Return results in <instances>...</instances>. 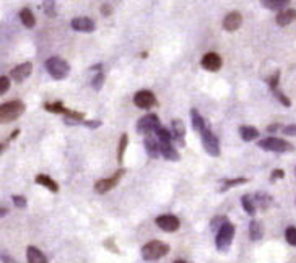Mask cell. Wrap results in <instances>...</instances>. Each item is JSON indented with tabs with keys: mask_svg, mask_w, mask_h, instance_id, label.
Here are the masks:
<instances>
[{
	"mask_svg": "<svg viewBox=\"0 0 296 263\" xmlns=\"http://www.w3.org/2000/svg\"><path fill=\"white\" fill-rule=\"evenodd\" d=\"M225 221H228L226 216H215V218L212 219L210 228H212L213 231H218V229H220V226H221L223 223H225Z\"/></svg>",
	"mask_w": 296,
	"mask_h": 263,
	"instance_id": "33",
	"label": "cell"
},
{
	"mask_svg": "<svg viewBox=\"0 0 296 263\" xmlns=\"http://www.w3.org/2000/svg\"><path fill=\"white\" fill-rule=\"evenodd\" d=\"M257 145H259V148H262L265 151H273V153H290L294 150V146L291 143H288L286 140H281V138H277V137H267Z\"/></svg>",
	"mask_w": 296,
	"mask_h": 263,
	"instance_id": "5",
	"label": "cell"
},
{
	"mask_svg": "<svg viewBox=\"0 0 296 263\" xmlns=\"http://www.w3.org/2000/svg\"><path fill=\"white\" fill-rule=\"evenodd\" d=\"M158 125H160L158 117L155 114H148L145 117H142V119L137 122V132H139V134L147 135V134H150V132H155V128Z\"/></svg>",
	"mask_w": 296,
	"mask_h": 263,
	"instance_id": "8",
	"label": "cell"
},
{
	"mask_svg": "<svg viewBox=\"0 0 296 263\" xmlns=\"http://www.w3.org/2000/svg\"><path fill=\"white\" fill-rule=\"evenodd\" d=\"M44 12L49 17H55V10H54V0H44Z\"/></svg>",
	"mask_w": 296,
	"mask_h": 263,
	"instance_id": "37",
	"label": "cell"
},
{
	"mask_svg": "<svg viewBox=\"0 0 296 263\" xmlns=\"http://www.w3.org/2000/svg\"><path fill=\"white\" fill-rule=\"evenodd\" d=\"M134 102H135V106L140 107V109H150V107L155 106L156 98H155V94L151 93V91L142 90V91H139V93L135 94Z\"/></svg>",
	"mask_w": 296,
	"mask_h": 263,
	"instance_id": "10",
	"label": "cell"
},
{
	"mask_svg": "<svg viewBox=\"0 0 296 263\" xmlns=\"http://www.w3.org/2000/svg\"><path fill=\"white\" fill-rule=\"evenodd\" d=\"M294 174H296V171H294Z\"/></svg>",
	"mask_w": 296,
	"mask_h": 263,
	"instance_id": "49",
	"label": "cell"
},
{
	"mask_svg": "<svg viewBox=\"0 0 296 263\" xmlns=\"http://www.w3.org/2000/svg\"><path fill=\"white\" fill-rule=\"evenodd\" d=\"M20 20L26 28H33L36 25V18H34V15L30 9H23L20 12Z\"/></svg>",
	"mask_w": 296,
	"mask_h": 263,
	"instance_id": "26",
	"label": "cell"
},
{
	"mask_svg": "<svg viewBox=\"0 0 296 263\" xmlns=\"http://www.w3.org/2000/svg\"><path fill=\"white\" fill-rule=\"evenodd\" d=\"M86 127H91V128H96V127H99L101 125V122L99 120H86V122H83Z\"/></svg>",
	"mask_w": 296,
	"mask_h": 263,
	"instance_id": "43",
	"label": "cell"
},
{
	"mask_svg": "<svg viewBox=\"0 0 296 263\" xmlns=\"http://www.w3.org/2000/svg\"><path fill=\"white\" fill-rule=\"evenodd\" d=\"M291 0H261V4L269 10H283Z\"/></svg>",
	"mask_w": 296,
	"mask_h": 263,
	"instance_id": "25",
	"label": "cell"
},
{
	"mask_svg": "<svg viewBox=\"0 0 296 263\" xmlns=\"http://www.w3.org/2000/svg\"><path fill=\"white\" fill-rule=\"evenodd\" d=\"M254 203H256V208L265 211V210L272 205V196H269V195L264 193V192H259V193L254 196Z\"/></svg>",
	"mask_w": 296,
	"mask_h": 263,
	"instance_id": "23",
	"label": "cell"
},
{
	"mask_svg": "<svg viewBox=\"0 0 296 263\" xmlns=\"http://www.w3.org/2000/svg\"><path fill=\"white\" fill-rule=\"evenodd\" d=\"M156 226L166 232H176L181 223H179V219L174 215H161L156 218Z\"/></svg>",
	"mask_w": 296,
	"mask_h": 263,
	"instance_id": "9",
	"label": "cell"
},
{
	"mask_svg": "<svg viewBox=\"0 0 296 263\" xmlns=\"http://www.w3.org/2000/svg\"><path fill=\"white\" fill-rule=\"evenodd\" d=\"M249 236H251V240H261L262 236H264V226L261 221H257V219H252L251 224H249Z\"/></svg>",
	"mask_w": 296,
	"mask_h": 263,
	"instance_id": "20",
	"label": "cell"
},
{
	"mask_svg": "<svg viewBox=\"0 0 296 263\" xmlns=\"http://www.w3.org/2000/svg\"><path fill=\"white\" fill-rule=\"evenodd\" d=\"M26 258H28V263H47V258L46 255L42 253L38 247L34 245H30L26 250Z\"/></svg>",
	"mask_w": 296,
	"mask_h": 263,
	"instance_id": "17",
	"label": "cell"
},
{
	"mask_svg": "<svg viewBox=\"0 0 296 263\" xmlns=\"http://www.w3.org/2000/svg\"><path fill=\"white\" fill-rule=\"evenodd\" d=\"M7 215V210L5 208H0V216H5Z\"/></svg>",
	"mask_w": 296,
	"mask_h": 263,
	"instance_id": "46",
	"label": "cell"
},
{
	"mask_svg": "<svg viewBox=\"0 0 296 263\" xmlns=\"http://www.w3.org/2000/svg\"><path fill=\"white\" fill-rule=\"evenodd\" d=\"M241 25H243V17H241V13H238V12L228 13L226 18L223 20V28H225V31H229V33L240 29Z\"/></svg>",
	"mask_w": 296,
	"mask_h": 263,
	"instance_id": "13",
	"label": "cell"
},
{
	"mask_svg": "<svg viewBox=\"0 0 296 263\" xmlns=\"http://www.w3.org/2000/svg\"><path fill=\"white\" fill-rule=\"evenodd\" d=\"M221 57L215 52H208L202 57V67L208 72H218L221 69Z\"/></svg>",
	"mask_w": 296,
	"mask_h": 263,
	"instance_id": "12",
	"label": "cell"
},
{
	"mask_svg": "<svg viewBox=\"0 0 296 263\" xmlns=\"http://www.w3.org/2000/svg\"><path fill=\"white\" fill-rule=\"evenodd\" d=\"M31 70H33V65H31V62L20 63L18 67H15V69L12 70L10 77H12V80H13V82L21 83V82H25V80L31 75Z\"/></svg>",
	"mask_w": 296,
	"mask_h": 263,
	"instance_id": "11",
	"label": "cell"
},
{
	"mask_svg": "<svg viewBox=\"0 0 296 263\" xmlns=\"http://www.w3.org/2000/svg\"><path fill=\"white\" fill-rule=\"evenodd\" d=\"M12 200H13V203H15V207H17V208H26V199H25V196H21V195H13V196H12Z\"/></svg>",
	"mask_w": 296,
	"mask_h": 263,
	"instance_id": "38",
	"label": "cell"
},
{
	"mask_svg": "<svg viewBox=\"0 0 296 263\" xmlns=\"http://www.w3.org/2000/svg\"><path fill=\"white\" fill-rule=\"evenodd\" d=\"M103 82H104V77H103V73H96V77L93 78V82H91V85H93V88L95 90H101V86H103Z\"/></svg>",
	"mask_w": 296,
	"mask_h": 263,
	"instance_id": "36",
	"label": "cell"
},
{
	"mask_svg": "<svg viewBox=\"0 0 296 263\" xmlns=\"http://www.w3.org/2000/svg\"><path fill=\"white\" fill-rule=\"evenodd\" d=\"M174 263H186V261H184V260H176Z\"/></svg>",
	"mask_w": 296,
	"mask_h": 263,
	"instance_id": "47",
	"label": "cell"
},
{
	"mask_svg": "<svg viewBox=\"0 0 296 263\" xmlns=\"http://www.w3.org/2000/svg\"><path fill=\"white\" fill-rule=\"evenodd\" d=\"M283 132V135H288V137H296V123H291V125H286L281 128Z\"/></svg>",
	"mask_w": 296,
	"mask_h": 263,
	"instance_id": "39",
	"label": "cell"
},
{
	"mask_svg": "<svg viewBox=\"0 0 296 263\" xmlns=\"http://www.w3.org/2000/svg\"><path fill=\"white\" fill-rule=\"evenodd\" d=\"M234 232H236V228H234V224H231L229 221H225L221 226H220V229L216 231V237H215V245L218 250L221 252H226L231 242H233V239H234Z\"/></svg>",
	"mask_w": 296,
	"mask_h": 263,
	"instance_id": "2",
	"label": "cell"
},
{
	"mask_svg": "<svg viewBox=\"0 0 296 263\" xmlns=\"http://www.w3.org/2000/svg\"><path fill=\"white\" fill-rule=\"evenodd\" d=\"M240 135H241V138L244 142H252L259 137V130L254 128V127H251V125H241L240 127Z\"/></svg>",
	"mask_w": 296,
	"mask_h": 263,
	"instance_id": "22",
	"label": "cell"
},
{
	"mask_svg": "<svg viewBox=\"0 0 296 263\" xmlns=\"http://www.w3.org/2000/svg\"><path fill=\"white\" fill-rule=\"evenodd\" d=\"M155 134L158 137V140H160L161 143H171L172 142V135H171V132H168L164 127L161 125H158L155 128Z\"/></svg>",
	"mask_w": 296,
	"mask_h": 263,
	"instance_id": "28",
	"label": "cell"
},
{
	"mask_svg": "<svg viewBox=\"0 0 296 263\" xmlns=\"http://www.w3.org/2000/svg\"><path fill=\"white\" fill-rule=\"evenodd\" d=\"M296 20V10L294 9H283L277 15V25L278 26H288Z\"/></svg>",
	"mask_w": 296,
	"mask_h": 263,
	"instance_id": "16",
	"label": "cell"
},
{
	"mask_svg": "<svg viewBox=\"0 0 296 263\" xmlns=\"http://www.w3.org/2000/svg\"><path fill=\"white\" fill-rule=\"evenodd\" d=\"M145 150H147L150 158H158V156H160V143H158V140H155L153 137H147L145 138Z\"/></svg>",
	"mask_w": 296,
	"mask_h": 263,
	"instance_id": "21",
	"label": "cell"
},
{
	"mask_svg": "<svg viewBox=\"0 0 296 263\" xmlns=\"http://www.w3.org/2000/svg\"><path fill=\"white\" fill-rule=\"evenodd\" d=\"M200 135H202V145H204L205 151L210 156H220V140L213 132L210 130V127L204 123V127L200 128Z\"/></svg>",
	"mask_w": 296,
	"mask_h": 263,
	"instance_id": "4",
	"label": "cell"
},
{
	"mask_svg": "<svg viewBox=\"0 0 296 263\" xmlns=\"http://www.w3.org/2000/svg\"><path fill=\"white\" fill-rule=\"evenodd\" d=\"M171 125H172V138L181 145L184 146V137H186V127H184V122L183 120H179V119H174L171 122Z\"/></svg>",
	"mask_w": 296,
	"mask_h": 263,
	"instance_id": "15",
	"label": "cell"
},
{
	"mask_svg": "<svg viewBox=\"0 0 296 263\" xmlns=\"http://www.w3.org/2000/svg\"><path fill=\"white\" fill-rule=\"evenodd\" d=\"M72 28H74L75 31H80V33H91V31H95V21H93L91 18H86V17L74 18L72 20Z\"/></svg>",
	"mask_w": 296,
	"mask_h": 263,
	"instance_id": "14",
	"label": "cell"
},
{
	"mask_svg": "<svg viewBox=\"0 0 296 263\" xmlns=\"http://www.w3.org/2000/svg\"><path fill=\"white\" fill-rule=\"evenodd\" d=\"M191 120H192V127L196 132H200V128L204 127V123H205V120L202 119L200 114L197 112V109H192L191 111Z\"/></svg>",
	"mask_w": 296,
	"mask_h": 263,
	"instance_id": "30",
	"label": "cell"
},
{
	"mask_svg": "<svg viewBox=\"0 0 296 263\" xmlns=\"http://www.w3.org/2000/svg\"><path fill=\"white\" fill-rule=\"evenodd\" d=\"M278 80H280V72H277L275 75H273L270 80H269V86H270V90H277L278 88Z\"/></svg>",
	"mask_w": 296,
	"mask_h": 263,
	"instance_id": "40",
	"label": "cell"
},
{
	"mask_svg": "<svg viewBox=\"0 0 296 263\" xmlns=\"http://www.w3.org/2000/svg\"><path fill=\"white\" fill-rule=\"evenodd\" d=\"M9 88H10V78L9 77H0V96L9 91Z\"/></svg>",
	"mask_w": 296,
	"mask_h": 263,
	"instance_id": "34",
	"label": "cell"
},
{
	"mask_svg": "<svg viewBox=\"0 0 296 263\" xmlns=\"http://www.w3.org/2000/svg\"><path fill=\"white\" fill-rule=\"evenodd\" d=\"M241 205H243V208H244V211H246L248 215H251V216L256 215L257 208H256V203H254V196L243 195L241 196Z\"/></svg>",
	"mask_w": 296,
	"mask_h": 263,
	"instance_id": "24",
	"label": "cell"
},
{
	"mask_svg": "<svg viewBox=\"0 0 296 263\" xmlns=\"http://www.w3.org/2000/svg\"><path fill=\"white\" fill-rule=\"evenodd\" d=\"M25 112V104L18 99H13L0 106V123H9L17 120Z\"/></svg>",
	"mask_w": 296,
	"mask_h": 263,
	"instance_id": "1",
	"label": "cell"
},
{
	"mask_svg": "<svg viewBox=\"0 0 296 263\" xmlns=\"http://www.w3.org/2000/svg\"><path fill=\"white\" fill-rule=\"evenodd\" d=\"M273 94H275V98L281 102V104H283V106H286V107H290L291 106V101H290V98H288V96H285V94L283 93H280L278 91V88H277V90H273Z\"/></svg>",
	"mask_w": 296,
	"mask_h": 263,
	"instance_id": "32",
	"label": "cell"
},
{
	"mask_svg": "<svg viewBox=\"0 0 296 263\" xmlns=\"http://www.w3.org/2000/svg\"><path fill=\"white\" fill-rule=\"evenodd\" d=\"M248 179H244V177H238V179H225L221 182V187H220V192H226L228 188L231 187H238V185H241V184H246Z\"/></svg>",
	"mask_w": 296,
	"mask_h": 263,
	"instance_id": "27",
	"label": "cell"
},
{
	"mask_svg": "<svg viewBox=\"0 0 296 263\" xmlns=\"http://www.w3.org/2000/svg\"><path fill=\"white\" fill-rule=\"evenodd\" d=\"M160 153L168 161H179V153L171 143H160Z\"/></svg>",
	"mask_w": 296,
	"mask_h": 263,
	"instance_id": "19",
	"label": "cell"
},
{
	"mask_svg": "<svg viewBox=\"0 0 296 263\" xmlns=\"http://www.w3.org/2000/svg\"><path fill=\"white\" fill-rule=\"evenodd\" d=\"M127 135H122L121 137V145H119V163H122V158H124V151H126V146H127Z\"/></svg>",
	"mask_w": 296,
	"mask_h": 263,
	"instance_id": "35",
	"label": "cell"
},
{
	"mask_svg": "<svg viewBox=\"0 0 296 263\" xmlns=\"http://www.w3.org/2000/svg\"><path fill=\"white\" fill-rule=\"evenodd\" d=\"M277 130H280V125H277V123H273V125L267 127V132H277Z\"/></svg>",
	"mask_w": 296,
	"mask_h": 263,
	"instance_id": "44",
	"label": "cell"
},
{
	"mask_svg": "<svg viewBox=\"0 0 296 263\" xmlns=\"http://www.w3.org/2000/svg\"><path fill=\"white\" fill-rule=\"evenodd\" d=\"M46 69L49 72V75L55 78V80H62L69 75L70 72V67L69 63L64 60V58H59V57H50L46 60Z\"/></svg>",
	"mask_w": 296,
	"mask_h": 263,
	"instance_id": "6",
	"label": "cell"
},
{
	"mask_svg": "<svg viewBox=\"0 0 296 263\" xmlns=\"http://www.w3.org/2000/svg\"><path fill=\"white\" fill-rule=\"evenodd\" d=\"M124 172H126L124 169H119L114 175H111V177L98 180L96 184H95V190H96L98 193H106V192H109L111 188H114L115 185L119 184V180H121L122 175H124Z\"/></svg>",
	"mask_w": 296,
	"mask_h": 263,
	"instance_id": "7",
	"label": "cell"
},
{
	"mask_svg": "<svg viewBox=\"0 0 296 263\" xmlns=\"http://www.w3.org/2000/svg\"><path fill=\"white\" fill-rule=\"evenodd\" d=\"M36 184H39V185H42V187H46V188H49L50 192H54V193H57L59 192V185H57V182L54 180V179H50L49 175H44V174H39V175H36Z\"/></svg>",
	"mask_w": 296,
	"mask_h": 263,
	"instance_id": "18",
	"label": "cell"
},
{
	"mask_svg": "<svg viewBox=\"0 0 296 263\" xmlns=\"http://www.w3.org/2000/svg\"><path fill=\"white\" fill-rule=\"evenodd\" d=\"M285 177V172L283 171H281V169H275V171H273L272 172V180H278V179H283Z\"/></svg>",
	"mask_w": 296,
	"mask_h": 263,
	"instance_id": "41",
	"label": "cell"
},
{
	"mask_svg": "<svg viewBox=\"0 0 296 263\" xmlns=\"http://www.w3.org/2000/svg\"><path fill=\"white\" fill-rule=\"evenodd\" d=\"M285 239H286V242L296 247V228L294 226H290V228H286L285 231Z\"/></svg>",
	"mask_w": 296,
	"mask_h": 263,
	"instance_id": "31",
	"label": "cell"
},
{
	"mask_svg": "<svg viewBox=\"0 0 296 263\" xmlns=\"http://www.w3.org/2000/svg\"><path fill=\"white\" fill-rule=\"evenodd\" d=\"M169 252V245L161 242V240H151V242L145 244L142 248V257L148 260V261H153V260H160L163 258L164 255H168Z\"/></svg>",
	"mask_w": 296,
	"mask_h": 263,
	"instance_id": "3",
	"label": "cell"
},
{
	"mask_svg": "<svg viewBox=\"0 0 296 263\" xmlns=\"http://www.w3.org/2000/svg\"><path fill=\"white\" fill-rule=\"evenodd\" d=\"M0 260H2L4 263H18L15 258H12L10 255H5V253H0Z\"/></svg>",
	"mask_w": 296,
	"mask_h": 263,
	"instance_id": "42",
	"label": "cell"
},
{
	"mask_svg": "<svg viewBox=\"0 0 296 263\" xmlns=\"http://www.w3.org/2000/svg\"><path fill=\"white\" fill-rule=\"evenodd\" d=\"M109 12H111V7H109V5H104V7H103V13H104V15H109Z\"/></svg>",
	"mask_w": 296,
	"mask_h": 263,
	"instance_id": "45",
	"label": "cell"
},
{
	"mask_svg": "<svg viewBox=\"0 0 296 263\" xmlns=\"http://www.w3.org/2000/svg\"><path fill=\"white\" fill-rule=\"evenodd\" d=\"M2 150H4V146H2V145H0V153H2Z\"/></svg>",
	"mask_w": 296,
	"mask_h": 263,
	"instance_id": "48",
	"label": "cell"
},
{
	"mask_svg": "<svg viewBox=\"0 0 296 263\" xmlns=\"http://www.w3.org/2000/svg\"><path fill=\"white\" fill-rule=\"evenodd\" d=\"M44 109L46 111H50V112H55V114H62V115H67L70 112L69 109L64 107V104L61 101L54 102V104H44Z\"/></svg>",
	"mask_w": 296,
	"mask_h": 263,
	"instance_id": "29",
	"label": "cell"
}]
</instances>
